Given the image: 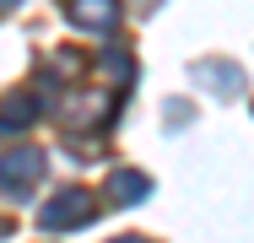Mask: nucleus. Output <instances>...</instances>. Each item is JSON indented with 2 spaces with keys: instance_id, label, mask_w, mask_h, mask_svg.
Returning <instances> with one entry per match:
<instances>
[{
  "instance_id": "2",
  "label": "nucleus",
  "mask_w": 254,
  "mask_h": 243,
  "mask_svg": "<svg viewBox=\"0 0 254 243\" xmlns=\"http://www.w3.org/2000/svg\"><path fill=\"white\" fill-rule=\"evenodd\" d=\"M22 179H27V184H33V179H38V157H33V151H27V157H11V162H5V184H11V189H16V184H22Z\"/></svg>"
},
{
  "instance_id": "3",
  "label": "nucleus",
  "mask_w": 254,
  "mask_h": 243,
  "mask_svg": "<svg viewBox=\"0 0 254 243\" xmlns=\"http://www.w3.org/2000/svg\"><path fill=\"white\" fill-rule=\"evenodd\" d=\"M0 5H11V0H0Z\"/></svg>"
},
{
  "instance_id": "1",
  "label": "nucleus",
  "mask_w": 254,
  "mask_h": 243,
  "mask_svg": "<svg viewBox=\"0 0 254 243\" xmlns=\"http://www.w3.org/2000/svg\"><path fill=\"white\" fill-rule=\"evenodd\" d=\"M87 211H92V205H87V194H60V200L49 205V216H44V227H81V222H87Z\"/></svg>"
}]
</instances>
